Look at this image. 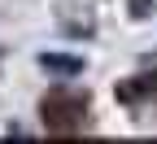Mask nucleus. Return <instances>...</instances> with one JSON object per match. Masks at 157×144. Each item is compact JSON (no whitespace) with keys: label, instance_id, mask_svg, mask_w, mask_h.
<instances>
[{"label":"nucleus","instance_id":"obj_1","mask_svg":"<svg viewBox=\"0 0 157 144\" xmlns=\"http://www.w3.org/2000/svg\"><path fill=\"white\" fill-rule=\"evenodd\" d=\"M83 114H87V105H83L70 88H52V92L44 96V118L52 122V127L66 122V118H83Z\"/></svg>","mask_w":157,"mask_h":144}]
</instances>
